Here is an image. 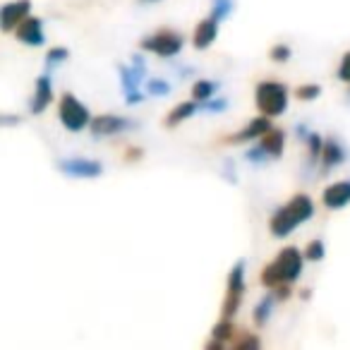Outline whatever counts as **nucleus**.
Returning a JSON list of instances; mask_svg holds the SVG:
<instances>
[{
    "label": "nucleus",
    "instance_id": "f257e3e1",
    "mask_svg": "<svg viewBox=\"0 0 350 350\" xmlns=\"http://www.w3.org/2000/svg\"><path fill=\"white\" fill-rule=\"evenodd\" d=\"M314 216V204L307 195H295L288 204L276 209V214L269 221V230L273 238H288L297 226L307 224Z\"/></svg>",
    "mask_w": 350,
    "mask_h": 350
},
{
    "label": "nucleus",
    "instance_id": "f03ea898",
    "mask_svg": "<svg viewBox=\"0 0 350 350\" xmlns=\"http://www.w3.org/2000/svg\"><path fill=\"white\" fill-rule=\"evenodd\" d=\"M302 262H305V252H300L297 247H283L278 257L262 269V283L271 291H276L281 283H295L302 273Z\"/></svg>",
    "mask_w": 350,
    "mask_h": 350
},
{
    "label": "nucleus",
    "instance_id": "7ed1b4c3",
    "mask_svg": "<svg viewBox=\"0 0 350 350\" xmlns=\"http://www.w3.org/2000/svg\"><path fill=\"white\" fill-rule=\"evenodd\" d=\"M254 101L257 108L262 111V116L278 118L286 113L288 108V89L281 82H262L257 84V92H254Z\"/></svg>",
    "mask_w": 350,
    "mask_h": 350
},
{
    "label": "nucleus",
    "instance_id": "20e7f679",
    "mask_svg": "<svg viewBox=\"0 0 350 350\" xmlns=\"http://www.w3.org/2000/svg\"><path fill=\"white\" fill-rule=\"evenodd\" d=\"M58 116H60L63 127L70 132H82L87 125H92V116H89L87 106H84L77 96H72L70 92H65L63 96H60Z\"/></svg>",
    "mask_w": 350,
    "mask_h": 350
},
{
    "label": "nucleus",
    "instance_id": "39448f33",
    "mask_svg": "<svg viewBox=\"0 0 350 350\" xmlns=\"http://www.w3.org/2000/svg\"><path fill=\"white\" fill-rule=\"evenodd\" d=\"M142 49L151 51V53L161 55V58H175V55L183 51V36L170 29L156 31V34L146 36V39L142 41Z\"/></svg>",
    "mask_w": 350,
    "mask_h": 350
},
{
    "label": "nucleus",
    "instance_id": "423d86ee",
    "mask_svg": "<svg viewBox=\"0 0 350 350\" xmlns=\"http://www.w3.org/2000/svg\"><path fill=\"white\" fill-rule=\"evenodd\" d=\"M245 293V262L240 259L228 273V293H226V302H224V317H233L240 307V300H243Z\"/></svg>",
    "mask_w": 350,
    "mask_h": 350
},
{
    "label": "nucleus",
    "instance_id": "0eeeda50",
    "mask_svg": "<svg viewBox=\"0 0 350 350\" xmlns=\"http://www.w3.org/2000/svg\"><path fill=\"white\" fill-rule=\"evenodd\" d=\"M31 10V0H12V3H5L0 8V29L5 31H15L22 22L29 17Z\"/></svg>",
    "mask_w": 350,
    "mask_h": 350
},
{
    "label": "nucleus",
    "instance_id": "6e6552de",
    "mask_svg": "<svg viewBox=\"0 0 350 350\" xmlns=\"http://www.w3.org/2000/svg\"><path fill=\"white\" fill-rule=\"evenodd\" d=\"M89 127H92L94 137H111V135H122V132L132 130V127H137V122L122 116H96V118H92V125Z\"/></svg>",
    "mask_w": 350,
    "mask_h": 350
},
{
    "label": "nucleus",
    "instance_id": "1a4fd4ad",
    "mask_svg": "<svg viewBox=\"0 0 350 350\" xmlns=\"http://www.w3.org/2000/svg\"><path fill=\"white\" fill-rule=\"evenodd\" d=\"M58 168L65 175H70V178H82V180L98 178L103 173V165L98 161H89V159H65L58 163Z\"/></svg>",
    "mask_w": 350,
    "mask_h": 350
},
{
    "label": "nucleus",
    "instance_id": "9d476101",
    "mask_svg": "<svg viewBox=\"0 0 350 350\" xmlns=\"http://www.w3.org/2000/svg\"><path fill=\"white\" fill-rule=\"evenodd\" d=\"M321 202H324V206L331 211L348 206L350 204V180H338V183H334V185H329L321 192Z\"/></svg>",
    "mask_w": 350,
    "mask_h": 350
},
{
    "label": "nucleus",
    "instance_id": "9b49d317",
    "mask_svg": "<svg viewBox=\"0 0 350 350\" xmlns=\"http://www.w3.org/2000/svg\"><path fill=\"white\" fill-rule=\"evenodd\" d=\"M15 34L25 46H44L46 44L44 22H41L39 17H27V20L15 29Z\"/></svg>",
    "mask_w": 350,
    "mask_h": 350
},
{
    "label": "nucleus",
    "instance_id": "f8f14e48",
    "mask_svg": "<svg viewBox=\"0 0 350 350\" xmlns=\"http://www.w3.org/2000/svg\"><path fill=\"white\" fill-rule=\"evenodd\" d=\"M345 161V149L334 139H324V146H321V156H319V168L321 173H331L334 168H338L340 163Z\"/></svg>",
    "mask_w": 350,
    "mask_h": 350
},
{
    "label": "nucleus",
    "instance_id": "ddd939ff",
    "mask_svg": "<svg viewBox=\"0 0 350 350\" xmlns=\"http://www.w3.org/2000/svg\"><path fill=\"white\" fill-rule=\"evenodd\" d=\"M269 130H271L269 116H259V118H254V120H250L240 132H235L233 137H228V142L230 144H245V142H250V139H259V137Z\"/></svg>",
    "mask_w": 350,
    "mask_h": 350
},
{
    "label": "nucleus",
    "instance_id": "4468645a",
    "mask_svg": "<svg viewBox=\"0 0 350 350\" xmlns=\"http://www.w3.org/2000/svg\"><path fill=\"white\" fill-rule=\"evenodd\" d=\"M216 36H219V20H216L214 15H209L197 25L192 44H195L197 51H206L216 41Z\"/></svg>",
    "mask_w": 350,
    "mask_h": 350
},
{
    "label": "nucleus",
    "instance_id": "2eb2a0df",
    "mask_svg": "<svg viewBox=\"0 0 350 350\" xmlns=\"http://www.w3.org/2000/svg\"><path fill=\"white\" fill-rule=\"evenodd\" d=\"M51 101H53V87H51V79L46 77V75H41V77L36 79L34 96H31V101H29V111L34 113V116H39V113H44L46 108L51 106Z\"/></svg>",
    "mask_w": 350,
    "mask_h": 350
},
{
    "label": "nucleus",
    "instance_id": "dca6fc26",
    "mask_svg": "<svg viewBox=\"0 0 350 350\" xmlns=\"http://www.w3.org/2000/svg\"><path fill=\"white\" fill-rule=\"evenodd\" d=\"M259 144L264 146V151H267L271 159H278V156L283 154V146H286V132L271 127V130L259 137Z\"/></svg>",
    "mask_w": 350,
    "mask_h": 350
},
{
    "label": "nucleus",
    "instance_id": "f3484780",
    "mask_svg": "<svg viewBox=\"0 0 350 350\" xmlns=\"http://www.w3.org/2000/svg\"><path fill=\"white\" fill-rule=\"evenodd\" d=\"M197 108H202L200 101H185V103H180V106H175L173 111H170L168 116H165V127L180 125L183 120H187V118L195 116Z\"/></svg>",
    "mask_w": 350,
    "mask_h": 350
},
{
    "label": "nucleus",
    "instance_id": "a211bd4d",
    "mask_svg": "<svg viewBox=\"0 0 350 350\" xmlns=\"http://www.w3.org/2000/svg\"><path fill=\"white\" fill-rule=\"evenodd\" d=\"M216 89H219V84L216 82H209V79H200V82H195V87H192V98L195 101H209L211 96L216 94Z\"/></svg>",
    "mask_w": 350,
    "mask_h": 350
},
{
    "label": "nucleus",
    "instance_id": "6ab92c4d",
    "mask_svg": "<svg viewBox=\"0 0 350 350\" xmlns=\"http://www.w3.org/2000/svg\"><path fill=\"white\" fill-rule=\"evenodd\" d=\"M273 300H276V295H264L262 300L257 302V307H254V321H257V326H264L269 321Z\"/></svg>",
    "mask_w": 350,
    "mask_h": 350
},
{
    "label": "nucleus",
    "instance_id": "aec40b11",
    "mask_svg": "<svg viewBox=\"0 0 350 350\" xmlns=\"http://www.w3.org/2000/svg\"><path fill=\"white\" fill-rule=\"evenodd\" d=\"M233 334H235V326L228 317H224V321H219V324L214 326V331H211V336H214L216 340H221V343H228V340L233 338Z\"/></svg>",
    "mask_w": 350,
    "mask_h": 350
},
{
    "label": "nucleus",
    "instance_id": "412c9836",
    "mask_svg": "<svg viewBox=\"0 0 350 350\" xmlns=\"http://www.w3.org/2000/svg\"><path fill=\"white\" fill-rule=\"evenodd\" d=\"M230 12H233V0H211V15L219 22L230 17Z\"/></svg>",
    "mask_w": 350,
    "mask_h": 350
},
{
    "label": "nucleus",
    "instance_id": "4be33fe9",
    "mask_svg": "<svg viewBox=\"0 0 350 350\" xmlns=\"http://www.w3.org/2000/svg\"><path fill=\"white\" fill-rule=\"evenodd\" d=\"M324 254H326V247H324V243H321V240H312V243H307V247H305V259H307V262H321V259H324Z\"/></svg>",
    "mask_w": 350,
    "mask_h": 350
},
{
    "label": "nucleus",
    "instance_id": "5701e85b",
    "mask_svg": "<svg viewBox=\"0 0 350 350\" xmlns=\"http://www.w3.org/2000/svg\"><path fill=\"white\" fill-rule=\"evenodd\" d=\"M319 94H321L319 84H302V87H297L295 96L300 101H314V98H319Z\"/></svg>",
    "mask_w": 350,
    "mask_h": 350
},
{
    "label": "nucleus",
    "instance_id": "b1692460",
    "mask_svg": "<svg viewBox=\"0 0 350 350\" xmlns=\"http://www.w3.org/2000/svg\"><path fill=\"white\" fill-rule=\"evenodd\" d=\"M146 92L151 96H165V94H170V84L165 79H149L146 82Z\"/></svg>",
    "mask_w": 350,
    "mask_h": 350
},
{
    "label": "nucleus",
    "instance_id": "393cba45",
    "mask_svg": "<svg viewBox=\"0 0 350 350\" xmlns=\"http://www.w3.org/2000/svg\"><path fill=\"white\" fill-rule=\"evenodd\" d=\"M68 49H51L49 53H46V63L53 68V65H60V63H65L68 60Z\"/></svg>",
    "mask_w": 350,
    "mask_h": 350
},
{
    "label": "nucleus",
    "instance_id": "a878e982",
    "mask_svg": "<svg viewBox=\"0 0 350 350\" xmlns=\"http://www.w3.org/2000/svg\"><path fill=\"white\" fill-rule=\"evenodd\" d=\"M271 60L273 63H288L291 60V49L286 44H278L271 49Z\"/></svg>",
    "mask_w": 350,
    "mask_h": 350
},
{
    "label": "nucleus",
    "instance_id": "bb28decb",
    "mask_svg": "<svg viewBox=\"0 0 350 350\" xmlns=\"http://www.w3.org/2000/svg\"><path fill=\"white\" fill-rule=\"evenodd\" d=\"M202 106V111H206V113H221V111H226V106H228V101L226 98H214V101H202L200 103Z\"/></svg>",
    "mask_w": 350,
    "mask_h": 350
},
{
    "label": "nucleus",
    "instance_id": "cd10ccee",
    "mask_svg": "<svg viewBox=\"0 0 350 350\" xmlns=\"http://www.w3.org/2000/svg\"><path fill=\"white\" fill-rule=\"evenodd\" d=\"M233 348L235 350H257L259 348V338H257V336H243V338H240Z\"/></svg>",
    "mask_w": 350,
    "mask_h": 350
},
{
    "label": "nucleus",
    "instance_id": "c85d7f7f",
    "mask_svg": "<svg viewBox=\"0 0 350 350\" xmlns=\"http://www.w3.org/2000/svg\"><path fill=\"white\" fill-rule=\"evenodd\" d=\"M338 79L340 82H348L350 84V51L340 58V65H338Z\"/></svg>",
    "mask_w": 350,
    "mask_h": 350
},
{
    "label": "nucleus",
    "instance_id": "c756f323",
    "mask_svg": "<svg viewBox=\"0 0 350 350\" xmlns=\"http://www.w3.org/2000/svg\"><path fill=\"white\" fill-rule=\"evenodd\" d=\"M267 159H271V156L264 151V146L259 144V146H254V149H250L247 151V161H252V163H264Z\"/></svg>",
    "mask_w": 350,
    "mask_h": 350
},
{
    "label": "nucleus",
    "instance_id": "7c9ffc66",
    "mask_svg": "<svg viewBox=\"0 0 350 350\" xmlns=\"http://www.w3.org/2000/svg\"><path fill=\"white\" fill-rule=\"evenodd\" d=\"M132 70H135V75L139 79L146 75V65H144V60H142V55H135V58H132Z\"/></svg>",
    "mask_w": 350,
    "mask_h": 350
},
{
    "label": "nucleus",
    "instance_id": "2f4dec72",
    "mask_svg": "<svg viewBox=\"0 0 350 350\" xmlns=\"http://www.w3.org/2000/svg\"><path fill=\"white\" fill-rule=\"evenodd\" d=\"M125 96H127V103H130V106H135V103H142V94H139V89H137V92L125 94Z\"/></svg>",
    "mask_w": 350,
    "mask_h": 350
},
{
    "label": "nucleus",
    "instance_id": "473e14b6",
    "mask_svg": "<svg viewBox=\"0 0 350 350\" xmlns=\"http://www.w3.org/2000/svg\"><path fill=\"white\" fill-rule=\"evenodd\" d=\"M127 156H130V161H137V156H142V149H130Z\"/></svg>",
    "mask_w": 350,
    "mask_h": 350
},
{
    "label": "nucleus",
    "instance_id": "72a5a7b5",
    "mask_svg": "<svg viewBox=\"0 0 350 350\" xmlns=\"http://www.w3.org/2000/svg\"><path fill=\"white\" fill-rule=\"evenodd\" d=\"M146 3H154V0H146Z\"/></svg>",
    "mask_w": 350,
    "mask_h": 350
}]
</instances>
